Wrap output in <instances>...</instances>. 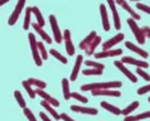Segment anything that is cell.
<instances>
[{"mask_svg": "<svg viewBox=\"0 0 150 121\" xmlns=\"http://www.w3.org/2000/svg\"><path fill=\"white\" fill-rule=\"evenodd\" d=\"M50 24H51V29H52V33H53V39L57 44H61L63 41V36L61 34V30H59V27H58V23H57V18H56L54 15H50Z\"/></svg>", "mask_w": 150, "mask_h": 121, "instance_id": "cell-4", "label": "cell"}, {"mask_svg": "<svg viewBox=\"0 0 150 121\" xmlns=\"http://www.w3.org/2000/svg\"><path fill=\"white\" fill-rule=\"evenodd\" d=\"M150 117V111H144L142 114H138V115H133V116H125L124 121H139V120H143V119H149Z\"/></svg>", "mask_w": 150, "mask_h": 121, "instance_id": "cell-25", "label": "cell"}, {"mask_svg": "<svg viewBox=\"0 0 150 121\" xmlns=\"http://www.w3.org/2000/svg\"><path fill=\"white\" fill-rule=\"evenodd\" d=\"M62 90H63V97L65 100L70 99V86H69V80L67 78L62 79Z\"/></svg>", "mask_w": 150, "mask_h": 121, "instance_id": "cell-21", "label": "cell"}, {"mask_svg": "<svg viewBox=\"0 0 150 121\" xmlns=\"http://www.w3.org/2000/svg\"><path fill=\"white\" fill-rule=\"evenodd\" d=\"M121 63H128V64H133L137 68H142V69H145V68H149V63L144 62V61H137L134 59L133 57H122V59L120 61Z\"/></svg>", "mask_w": 150, "mask_h": 121, "instance_id": "cell-12", "label": "cell"}, {"mask_svg": "<svg viewBox=\"0 0 150 121\" xmlns=\"http://www.w3.org/2000/svg\"><path fill=\"white\" fill-rule=\"evenodd\" d=\"M136 7L138 8V10H142V11H144L146 13H150V7L148 5H144L142 3H136Z\"/></svg>", "mask_w": 150, "mask_h": 121, "instance_id": "cell-39", "label": "cell"}, {"mask_svg": "<svg viewBox=\"0 0 150 121\" xmlns=\"http://www.w3.org/2000/svg\"><path fill=\"white\" fill-rule=\"evenodd\" d=\"M115 5H120L122 8H125V10L131 15V18H132V20H134L136 22L140 20V16H139V15L133 10V8L127 4V1H124V0H117V1H115Z\"/></svg>", "mask_w": 150, "mask_h": 121, "instance_id": "cell-9", "label": "cell"}, {"mask_svg": "<svg viewBox=\"0 0 150 121\" xmlns=\"http://www.w3.org/2000/svg\"><path fill=\"white\" fill-rule=\"evenodd\" d=\"M92 96H110V97H120L121 92L116 90H95L91 91Z\"/></svg>", "mask_w": 150, "mask_h": 121, "instance_id": "cell-13", "label": "cell"}, {"mask_svg": "<svg viewBox=\"0 0 150 121\" xmlns=\"http://www.w3.org/2000/svg\"><path fill=\"white\" fill-rule=\"evenodd\" d=\"M136 73L138 74L139 76H142L144 80H146V81H150V75H149L148 73H145V71H144L142 68H137V69H136Z\"/></svg>", "mask_w": 150, "mask_h": 121, "instance_id": "cell-38", "label": "cell"}, {"mask_svg": "<svg viewBox=\"0 0 150 121\" xmlns=\"http://www.w3.org/2000/svg\"><path fill=\"white\" fill-rule=\"evenodd\" d=\"M32 28H33V29H34L38 34H39V35L41 36V39H42L44 41H46V42L50 44V45L52 44V38H51V36H50L47 33H46V32L42 29L41 27L38 25V23H32Z\"/></svg>", "mask_w": 150, "mask_h": 121, "instance_id": "cell-15", "label": "cell"}, {"mask_svg": "<svg viewBox=\"0 0 150 121\" xmlns=\"http://www.w3.org/2000/svg\"><path fill=\"white\" fill-rule=\"evenodd\" d=\"M70 109L76 113H82V114H88V115H97L98 110L96 108H86V107H79V105H71Z\"/></svg>", "mask_w": 150, "mask_h": 121, "instance_id": "cell-17", "label": "cell"}, {"mask_svg": "<svg viewBox=\"0 0 150 121\" xmlns=\"http://www.w3.org/2000/svg\"><path fill=\"white\" fill-rule=\"evenodd\" d=\"M83 62V57H82V54H79L78 57H76V62H75V66H74V69L70 74V81H75L78 79V75H79V71H80V67H81V64Z\"/></svg>", "mask_w": 150, "mask_h": 121, "instance_id": "cell-16", "label": "cell"}, {"mask_svg": "<svg viewBox=\"0 0 150 121\" xmlns=\"http://www.w3.org/2000/svg\"><path fill=\"white\" fill-rule=\"evenodd\" d=\"M34 92H35V95H38V96H40L45 102H47V103L50 104V105H53V107H59V102L56 99V98H53V97H51L47 92H45L44 90H41V88H36V90H34Z\"/></svg>", "mask_w": 150, "mask_h": 121, "instance_id": "cell-7", "label": "cell"}, {"mask_svg": "<svg viewBox=\"0 0 150 121\" xmlns=\"http://www.w3.org/2000/svg\"><path fill=\"white\" fill-rule=\"evenodd\" d=\"M82 74L83 75H86V76H88V75H102L103 74V70H100V69H95V68H90V69H85V70H82Z\"/></svg>", "mask_w": 150, "mask_h": 121, "instance_id": "cell-31", "label": "cell"}, {"mask_svg": "<svg viewBox=\"0 0 150 121\" xmlns=\"http://www.w3.org/2000/svg\"><path fill=\"white\" fill-rule=\"evenodd\" d=\"M25 5V0H20V1L17 3L16 7H15V10L12 11V13L10 15V17H8V25H13L16 24V22L18 21V18H20V15L22 13V8L24 7Z\"/></svg>", "mask_w": 150, "mask_h": 121, "instance_id": "cell-5", "label": "cell"}, {"mask_svg": "<svg viewBox=\"0 0 150 121\" xmlns=\"http://www.w3.org/2000/svg\"><path fill=\"white\" fill-rule=\"evenodd\" d=\"M85 64L86 66H88V67H92V68H95V69H100V70H103L104 69V64L103 63H97V62H93V61H85Z\"/></svg>", "mask_w": 150, "mask_h": 121, "instance_id": "cell-35", "label": "cell"}, {"mask_svg": "<svg viewBox=\"0 0 150 121\" xmlns=\"http://www.w3.org/2000/svg\"><path fill=\"white\" fill-rule=\"evenodd\" d=\"M125 46L128 49V50H131V51H133V52H136V53H138L139 56H142L143 58H148L149 57V53L146 52V51H144V50H142L140 47H138V46H136L134 44H132L131 41H126V44H125Z\"/></svg>", "mask_w": 150, "mask_h": 121, "instance_id": "cell-19", "label": "cell"}, {"mask_svg": "<svg viewBox=\"0 0 150 121\" xmlns=\"http://www.w3.org/2000/svg\"><path fill=\"white\" fill-rule=\"evenodd\" d=\"M150 91V85L148 83V85H145V86H143V87H140V88H138L137 90V95H144V93H146V92H149Z\"/></svg>", "mask_w": 150, "mask_h": 121, "instance_id": "cell-40", "label": "cell"}, {"mask_svg": "<svg viewBox=\"0 0 150 121\" xmlns=\"http://www.w3.org/2000/svg\"><path fill=\"white\" fill-rule=\"evenodd\" d=\"M122 53L121 49H116V50H108V51H102L98 53H95V57L97 59L99 58H107V57H114V56H120Z\"/></svg>", "mask_w": 150, "mask_h": 121, "instance_id": "cell-14", "label": "cell"}, {"mask_svg": "<svg viewBox=\"0 0 150 121\" xmlns=\"http://www.w3.org/2000/svg\"><path fill=\"white\" fill-rule=\"evenodd\" d=\"M32 12L34 13V16H35V18H36L38 25L42 28V27L45 25V20H44V17H42V15H41V11L39 10V7H38V6H33V7H32Z\"/></svg>", "mask_w": 150, "mask_h": 121, "instance_id": "cell-22", "label": "cell"}, {"mask_svg": "<svg viewBox=\"0 0 150 121\" xmlns=\"http://www.w3.org/2000/svg\"><path fill=\"white\" fill-rule=\"evenodd\" d=\"M36 46H38V51H39V54H40L41 59L46 61L49 58V54H47V52H46V49H45L42 41H36Z\"/></svg>", "mask_w": 150, "mask_h": 121, "instance_id": "cell-28", "label": "cell"}, {"mask_svg": "<svg viewBox=\"0 0 150 121\" xmlns=\"http://www.w3.org/2000/svg\"><path fill=\"white\" fill-rule=\"evenodd\" d=\"M28 40H29V45H30V50L33 53V59L35 62V64L38 67H41L42 66V59L39 54V51H38V46H36V40H35V35L29 33L28 34Z\"/></svg>", "mask_w": 150, "mask_h": 121, "instance_id": "cell-2", "label": "cell"}, {"mask_svg": "<svg viewBox=\"0 0 150 121\" xmlns=\"http://www.w3.org/2000/svg\"><path fill=\"white\" fill-rule=\"evenodd\" d=\"M127 24H128V27L131 28V30H132L136 40H137L139 44H144V42H145V38L143 36L142 32H140V28L138 27L137 22H136L134 20H132V18H127Z\"/></svg>", "mask_w": 150, "mask_h": 121, "instance_id": "cell-3", "label": "cell"}, {"mask_svg": "<svg viewBox=\"0 0 150 121\" xmlns=\"http://www.w3.org/2000/svg\"><path fill=\"white\" fill-rule=\"evenodd\" d=\"M40 104H41V107L46 110V111H49V113L52 115V117L54 119V120H59V114L57 113V111H56L49 103H47V102H45V100H41L40 102Z\"/></svg>", "mask_w": 150, "mask_h": 121, "instance_id": "cell-23", "label": "cell"}, {"mask_svg": "<svg viewBox=\"0 0 150 121\" xmlns=\"http://www.w3.org/2000/svg\"><path fill=\"white\" fill-rule=\"evenodd\" d=\"M100 42H102V38L97 35L96 38L92 40V42L90 44L88 47L85 50V52H86L88 56H90V54H95V51H96V49H97V46H98Z\"/></svg>", "mask_w": 150, "mask_h": 121, "instance_id": "cell-20", "label": "cell"}, {"mask_svg": "<svg viewBox=\"0 0 150 121\" xmlns=\"http://www.w3.org/2000/svg\"><path fill=\"white\" fill-rule=\"evenodd\" d=\"M22 86H23V87H24V90L28 92V96H29L32 99H33V98H35V96H36V95H35V92H34V90L32 88V86L27 82V80L22 81Z\"/></svg>", "mask_w": 150, "mask_h": 121, "instance_id": "cell-32", "label": "cell"}, {"mask_svg": "<svg viewBox=\"0 0 150 121\" xmlns=\"http://www.w3.org/2000/svg\"><path fill=\"white\" fill-rule=\"evenodd\" d=\"M138 107H139V102H133V103H131V104H129L128 107H126L124 110H121V114L125 115V116H127L129 113H132V111L136 110Z\"/></svg>", "mask_w": 150, "mask_h": 121, "instance_id": "cell-29", "label": "cell"}, {"mask_svg": "<svg viewBox=\"0 0 150 121\" xmlns=\"http://www.w3.org/2000/svg\"><path fill=\"white\" fill-rule=\"evenodd\" d=\"M99 12H100V17H102L103 29H104L105 32H109V29H110V24H109V17H108V12H107V7H105V5H103V4L99 5Z\"/></svg>", "mask_w": 150, "mask_h": 121, "instance_id": "cell-10", "label": "cell"}, {"mask_svg": "<svg viewBox=\"0 0 150 121\" xmlns=\"http://www.w3.org/2000/svg\"><path fill=\"white\" fill-rule=\"evenodd\" d=\"M15 98L17 100L18 105H20L21 108H25V100H24V98H23V96H22V93L20 91H15Z\"/></svg>", "mask_w": 150, "mask_h": 121, "instance_id": "cell-33", "label": "cell"}, {"mask_svg": "<svg viewBox=\"0 0 150 121\" xmlns=\"http://www.w3.org/2000/svg\"><path fill=\"white\" fill-rule=\"evenodd\" d=\"M40 117H41V120H44V121H51V119L46 115L44 111H40Z\"/></svg>", "mask_w": 150, "mask_h": 121, "instance_id": "cell-44", "label": "cell"}, {"mask_svg": "<svg viewBox=\"0 0 150 121\" xmlns=\"http://www.w3.org/2000/svg\"><path fill=\"white\" fill-rule=\"evenodd\" d=\"M59 119L63 120V121H74V120H73L70 116H68L67 114H61V115H59Z\"/></svg>", "mask_w": 150, "mask_h": 121, "instance_id": "cell-43", "label": "cell"}, {"mask_svg": "<svg viewBox=\"0 0 150 121\" xmlns=\"http://www.w3.org/2000/svg\"><path fill=\"white\" fill-rule=\"evenodd\" d=\"M65 44V50H67V53L69 54V56H74V53H75V49H74V45H73V41H71V39L70 40H67V41H64Z\"/></svg>", "mask_w": 150, "mask_h": 121, "instance_id": "cell-34", "label": "cell"}, {"mask_svg": "<svg viewBox=\"0 0 150 121\" xmlns=\"http://www.w3.org/2000/svg\"><path fill=\"white\" fill-rule=\"evenodd\" d=\"M100 107L104 108V109L108 110V111H110V113H112L114 115H120V114H121V109H120V108L109 104L108 102H100Z\"/></svg>", "mask_w": 150, "mask_h": 121, "instance_id": "cell-24", "label": "cell"}, {"mask_svg": "<svg viewBox=\"0 0 150 121\" xmlns=\"http://www.w3.org/2000/svg\"><path fill=\"white\" fill-rule=\"evenodd\" d=\"M23 113H24V115H25V117L29 120V121H36V119H35V116H34V114L32 113V110L29 109V108H23Z\"/></svg>", "mask_w": 150, "mask_h": 121, "instance_id": "cell-36", "label": "cell"}, {"mask_svg": "<svg viewBox=\"0 0 150 121\" xmlns=\"http://www.w3.org/2000/svg\"><path fill=\"white\" fill-rule=\"evenodd\" d=\"M114 66H115L121 73H124V75H125L126 78H128V80H129L131 82H138L137 76L134 75V74L131 73L129 69H127V68L124 66V63H121L120 61H115V62H114Z\"/></svg>", "mask_w": 150, "mask_h": 121, "instance_id": "cell-6", "label": "cell"}, {"mask_svg": "<svg viewBox=\"0 0 150 121\" xmlns=\"http://www.w3.org/2000/svg\"><path fill=\"white\" fill-rule=\"evenodd\" d=\"M8 1L7 0H0V6H3V5H5V4H7Z\"/></svg>", "mask_w": 150, "mask_h": 121, "instance_id": "cell-45", "label": "cell"}, {"mask_svg": "<svg viewBox=\"0 0 150 121\" xmlns=\"http://www.w3.org/2000/svg\"><path fill=\"white\" fill-rule=\"evenodd\" d=\"M63 40L64 41H67V40H70L71 39V34H70V30L69 29H65L64 32H63Z\"/></svg>", "mask_w": 150, "mask_h": 121, "instance_id": "cell-42", "label": "cell"}, {"mask_svg": "<svg viewBox=\"0 0 150 121\" xmlns=\"http://www.w3.org/2000/svg\"><path fill=\"white\" fill-rule=\"evenodd\" d=\"M50 53H51V54L53 56L54 58H57V59H58L59 62H62L63 64H67V63H68V59L65 58L64 56H62V54H61V53H59V52H58L57 50H54V49H51V50H50Z\"/></svg>", "mask_w": 150, "mask_h": 121, "instance_id": "cell-30", "label": "cell"}, {"mask_svg": "<svg viewBox=\"0 0 150 121\" xmlns=\"http://www.w3.org/2000/svg\"><path fill=\"white\" fill-rule=\"evenodd\" d=\"M122 86L121 81H109V82H92L81 86V91H95V90H110Z\"/></svg>", "mask_w": 150, "mask_h": 121, "instance_id": "cell-1", "label": "cell"}, {"mask_svg": "<svg viewBox=\"0 0 150 121\" xmlns=\"http://www.w3.org/2000/svg\"><path fill=\"white\" fill-rule=\"evenodd\" d=\"M96 36H97V33H96L95 30H92V32H91V33H90V34L86 36L85 39L80 41V44H79V47H80V50H83V51H85V50L88 47V46H90V44L92 42V40L96 38Z\"/></svg>", "mask_w": 150, "mask_h": 121, "instance_id": "cell-18", "label": "cell"}, {"mask_svg": "<svg viewBox=\"0 0 150 121\" xmlns=\"http://www.w3.org/2000/svg\"><path fill=\"white\" fill-rule=\"evenodd\" d=\"M70 97L75 98V99H76V100H79V102H82V103H87V100H88L86 97L81 96L80 93H78V92H71V93H70Z\"/></svg>", "mask_w": 150, "mask_h": 121, "instance_id": "cell-37", "label": "cell"}, {"mask_svg": "<svg viewBox=\"0 0 150 121\" xmlns=\"http://www.w3.org/2000/svg\"><path fill=\"white\" fill-rule=\"evenodd\" d=\"M125 39V34H122V33H119V34H116L114 38H111V39H109V40H107L104 44L102 45V49H103V51H108V50H110L112 46H115L116 44H119L120 41H122Z\"/></svg>", "mask_w": 150, "mask_h": 121, "instance_id": "cell-8", "label": "cell"}, {"mask_svg": "<svg viewBox=\"0 0 150 121\" xmlns=\"http://www.w3.org/2000/svg\"><path fill=\"white\" fill-rule=\"evenodd\" d=\"M140 32H142V34H143V36L146 39H149L150 38V28L148 27V25H145V27H143V28H140Z\"/></svg>", "mask_w": 150, "mask_h": 121, "instance_id": "cell-41", "label": "cell"}, {"mask_svg": "<svg viewBox=\"0 0 150 121\" xmlns=\"http://www.w3.org/2000/svg\"><path fill=\"white\" fill-rule=\"evenodd\" d=\"M108 5L109 7L111 8V12H112V18H114V24H115V28L116 30H119L121 28V21H120V17H119V12L116 10V5H115V1L112 0H108Z\"/></svg>", "mask_w": 150, "mask_h": 121, "instance_id": "cell-11", "label": "cell"}, {"mask_svg": "<svg viewBox=\"0 0 150 121\" xmlns=\"http://www.w3.org/2000/svg\"><path fill=\"white\" fill-rule=\"evenodd\" d=\"M30 16H32V7H27L25 8V17H24V23H23V29L28 30L30 27Z\"/></svg>", "mask_w": 150, "mask_h": 121, "instance_id": "cell-27", "label": "cell"}, {"mask_svg": "<svg viewBox=\"0 0 150 121\" xmlns=\"http://www.w3.org/2000/svg\"><path fill=\"white\" fill-rule=\"evenodd\" d=\"M27 82L29 83L30 86H35L36 88H41L44 90L46 87V82L42 81V80H39V79H35V78H29L27 80Z\"/></svg>", "mask_w": 150, "mask_h": 121, "instance_id": "cell-26", "label": "cell"}]
</instances>
